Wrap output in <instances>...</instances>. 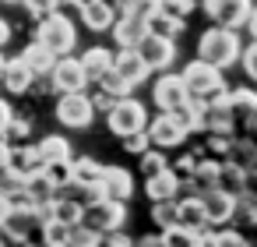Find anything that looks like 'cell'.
I'll return each instance as SVG.
<instances>
[{
	"instance_id": "cell-31",
	"label": "cell",
	"mask_w": 257,
	"mask_h": 247,
	"mask_svg": "<svg viewBox=\"0 0 257 247\" xmlns=\"http://www.w3.org/2000/svg\"><path fill=\"white\" fill-rule=\"evenodd\" d=\"M99 177H102V162H95L92 155H85V159H71V180L99 184Z\"/></svg>"
},
{
	"instance_id": "cell-13",
	"label": "cell",
	"mask_w": 257,
	"mask_h": 247,
	"mask_svg": "<svg viewBox=\"0 0 257 247\" xmlns=\"http://www.w3.org/2000/svg\"><path fill=\"white\" fill-rule=\"evenodd\" d=\"M32 229H39V212L32 205H11L4 226H0V233L11 236V240H29Z\"/></svg>"
},
{
	"instance_id": "cell-60",
	"label": "cell",
	"mask_w": 257,
	"mask_h": 247,
	"mask_svg": "<svg viewBox=\"0 0 257 247\" xmlns=\"http://www.w3.org/2000/svg\"><path fill=\"white\" fill-rule=\"evenodd\" d=\"M60 4H67V0H60Z\"/></svg>"
},
{
	"instance_id": "cell-44",
	"label": "cell",
	"mask_w": 257,
	"mask_h": 247,
	"mask_svg": "<svg viewBox=\"0 0 257 247\" xmlns=\"http://www.w3.org/2000/svg\"><path fill=\"white\" fill-rule=\"evenodd\" d=\"M239 64H243L246 78H250V81H257V39H253L250 46H243V53H239Z\"/></svg>"
},
{
	"instance_id": "cell-47",
	"label": "cell",
	"mask_w": 257,
	"mask_h": 247,
	"mask_svg": "<svg viewBox=\"0 0 257 247\" xmlns=\"http://www.w3.org/2000/svg\"><path fill=\"white\" fill-rule=\"evenodd\" d=\"M8 138H15V141H25L29 134H32V127H29V120H18V117H11V124H8V131H4Z\"/></svg>"
},
{
	"instance_id": "cell-22",
	"label": "cell",
	"mask_w": 257,
	"mask_h": 247,
	"mask_svg": "<svg viewBox=\"0 0 257 247\" xmlns=\"http://www.w3.org/2000/svg\"><path fill=\"white\" fill-rule=\"evenodd\" d=\"M222 159H229V162L250 170V166H257V141H253L250 134H232V141H229V148H225Z\"/></svg>"
},
{
	"instance_id": "cell-26",
	"label": "cell",
	"mask_w": 257,
	"mask_h": 247,
	"mask_svg": "<svg viewBox=\"0 0 257 247\" xmlns=\"http://www.w3.org/2000/svg\"><path fill=\"white\" fill-rule=\"evenodd\" d=\"M25 191H29V201H32L36 208H43V205H50V201L57 198V187H53V180H50L43 170H36L32 177H25Z\"/></svg>"
},
{
	"instance_id": "cell-8",
	"label": "cell",
	"mask_w": 257,
	"mask_h": 247,
	"mask_svg": "<svg viewBox=\"0 0 257 247\" xmlns=\"http://www.w3.org/2000/svg\"><path fill=\"white\" fill-rule=\"evenodd\" d=\"M50 81H53L57 92H81V89H88V74H85L81 60L71 57V53H60V57L53 60V67H50Z\"/></svg>"
},
{
	"instance_id": "cell-32",
	"label": "cell",
	"mask_w": 257,
	"mask_h": 247,
	"mask_svg": "<svg viewBox=\"0 0 257 247\" xmlns=\"http://www.w3.org/2000/svg\"><path fill=\"white\" fill-rule=\"evenodd\" d=\"M39 233H43V240H46L50 247H67V233H71V226H64L60 219L46 215V219L39 222Z\"/></svg>"
},
{
	"instance_id": "cell-28",
	"label": "cell",
	"mask_w": 257,
	"mask_h": 247,
	"mask_svg": "<svg viewBox=\"0 0 257 247\" xmlns=\"http://www.w3.org/2000/svg\"><path fill=\"white\" fill-rule=\"evenodd\" d=\"M36 155H39V162L67 159V155H71V141H67L64 134H50V138H43V141L36 145Z\"/></svg>"
},
{
	"instance_id": "cell-14",
	"label": "cell",
	"mask_w": 257,
	"mask_h": 247,
	"mask_svg": "<svg viewBox=\"0 0 257 247\" xmlns=\"http://www.w3.org/2000/svg\"><path fill=\"white\" fill-rule=\"evenodd\" d=\"M113 71H116L131 89H138L141 81H148V64L141 60L138 46H120V53H113Z\"/></svg>"
},
{
	"instance_id": "cell-4",
	"label": "cell",
	"mask_w": 257,
	"mask_h": 247,
	"mask_svg": "<svg viewBox=\"0 0 257 247\" xmlns=\"http://www.w3.org/2000/svg\"><path fill=\"white\" fill-rule=\"evenodd\" d=\"M81 222L92 226V229H99V233L123 229V222H127V201L102 194V198H95V201H88V205L81 208Z\"/></svg>"
},
{
	"instance_id": "cell-49",
	"label": "cell",
	"mask_w": 257,
	"mask_h": 247,
	"mask_svg": "<svg viewBox=\"0 0 257 247\" xmlns=\"http://www.w3.org/2000/svg\"><path fill=\"white\" fill-rule=\"evenodd\" d=\"M102 243H109V247H127V243H134V236H127V233L113 229V233H102Z\"/></svg>"
},
{
	"instance_id": "cell-40",
	"label": "cell",
	"mask_w": 257,
	"mask_h": 247,
	"mask_svg": "<svg viewBox=\"0 0 257 247\" xmlns=\"http://www.w3.org/2000/svg\"><path fill=\"white\" fill-rule=\"evenodd\" d=\"M43 173L53 180V187H64L71 180V155L67 159H53V162H43Z\"/></svg>"
},
{
	"instance_id": "cell-46",
	"label": "cell",
	"mask_w": 257,
	"mask_h": 247,
	"mask_svg": "<svg viewBox=\"0 0 257 247\" xmlns=\"http://www.w3.org/2000/svg\"><path fill=\"white\" fill-rule=\"evenodd\" d=\"M22 4H25L36 18H43V15H50V11H57V8H60V0H22Z\"/></svg>"
},
{
	"instance_id": "cell-19",
	"label": "cell",
	"mask_w": 257,
	"mask_h": 247,
	"mask_svg": "<svg viewBox=\"0 0 257 247\" xmlns=\"http://www.w3.org/2000/svg\"><path fill=\"white\" fill-rule=\"evenodd\" d=\"M4 170H11V173H18V177H32L36 170H43V162H39V155H36V145H8V166Z\"/></svg>"
},
{
	"instance_id": "cell-37",
	"label": "cell",
	"mask_w": 257,
	"mask_h": 247,
	"mask_svg": "<svg viewBox=\"0 0 257 247\" xmlns=\"http://www.w3.org/2000/svg\"><path fill=\"white\" fill-rule=\"evenodd\" d=\"M116 15H138V18H152L159 11V0H116Z\"/></svg>"
},
{
	"instance_id": "cell-2",
	"label": "cell",
	"mask_w": 257,
	"mask_h": 247,
	"mask_svg": "<svg viewBox=\"0 0 257 247\" xmlns=\"http://www.w3.org/2000/svg\"><path fill=\"white\" fill-rule=\"evenodd\" d=\"M36 43H43L46 50H53V53L60 57V53H71V50H74L78 32H74V25L67 22V15L50 11V15H43L39 25H36Z\"/></svg>"
},
{
	"instance_id": "cell-10",
	"label": "cell",
	"mask_w": 257,
	"mask_h": 247,
	"mask_svg": "<svg viewBox=\"0 0 257 247\" xmlns=\"http://www.w3.org/2000/svg\"><path fill=\"white\" fill-rule=\"evenodd\" d=\"M201 205H204L208 226H229L232 215H236V208H239V198H232L222 187H204L201 191Z\"/></svg>"
},
{
	"instance_id": "cell-55",
	"label": "cell",
	"mask_w": 257,
	"mask_h": 247,
	"mask_svg": "<svg viewBox=\"0 0 257 247\" xmlns=\"http://www.w3.org/2000/svg\"><path fill=\"white\" fill-rule=\"evenodd\" d=\"M67 4H74V8H85V4H92V0H67Z\"/></svg>"
},
{
	"instance_id": "cell-54",
	"label": "cell",
	"mask_w": 257,
	"mask_h": 247,
	"mask_svg": "<svg viewBox=\"0 0 257 247\" xmlns=\"http://www.w3.org/2000/svg\"><path fill=\"white\" fill-rule=\"evenodd\" d=\"M8 208H11V205H8V198L0 194V226H4V219H8Z\"/></svg>"
},
{
	"instance_id": "cell-12",
	"label": "cell",
	"mask_w": 257,
	"mask_h": 247,
	"mask_svg": "<svg viewBox=\"0 0 257 247\" xmlns=\"http://www.w3.org/2000/svg\"><path fill=\"white\" fill-rule=\"evenodd\" d=\"M250 4H253V0H204V15H208L215 25L243 29L246 15H250Z\"/></svg>"
},
{
	"instance_id": "cell-57",
	"label": "cell",
	"mask_w": 257,
	"mask_h": 247,
	"mask_svg": "<svg viewBox=\"0 0 257 247\" xmlns=\"http://www.w3.org/2000/svg\"><path fill=\"white\" fill-rule=\"evenodd\" d=\"M4 4H22V0H4Z\"/></svg>"
},
{
	"instance_id": "cell-45",
	"label": "cell",
	"mask_w": 257,
	"mask_h": 247,
	"mask_svg": "<svg viewBox=\"0 0 257 247\" xmlns=\"http://www.w3.org/2000/svg\"><path fill=\"white\" fill-rule=\"evenodd\" d=\"M229 243H232V247H243L246 236L236 233V229H218V233H215V247H229Z\"/></svg>"
},
{
	"instance_id": "cell-23",
	"label": "cell",
	"mask_w": 257,
	"mask_h": 247,
	"mask_svg": "<svg viewBox=\"0 0 257 247\" xmlns=\"http://www.w3.org/2000/svg\"><path fill=\"white\" fill-rule=\"evenodd\" d=\"M176 187H180V177H176L169 166L159 170V173H152V177H145V191H148L152 201H159V198H176Z\"/></svg>"
},
{
	"instance_id": "cell-18",
	"label": "cell",
	"mask_w": 257,
	"mask_h": 247,
	"mask_svg": "<svg viewBox=\"0 0 257 247\" xmlns=\"http://www.w3.org/2000/svg\"><path fill=\"white\" fill-rule=\"evenodd\" d=\"M99 187H102L106 198H120V201H127V198L134 194V177H131V170H123V166H102Z\"/></svg>"
},
{
	"instance_id": "cell-17",
	"label": "cell",
	"mask_w": 257,
	"mask_h": 247,
	"mask_svg": "<svg viewBox=\"0 0 257 247\" xmlns=\"http://www.w3.org/2000/svg\"><path fill=\"white\" fill-rule=\"evenodd\" d=\"M116 46H138L148 32V18H138V15H116L113 25H109Z\"/></svg>"
},
{
	"instance_id": "cell-6",
	"label": "cell",
	"mask_w": 257,
	"mask_h": 247,
	"mask_svg": "<svg viewBox=\"0 0 257 247\" xmlns=\"http://www.w3.org/2000/svg\"><path fill=\"white\" fill-rule=\"evenodd\" d=\"M57 120H60L64 127H71V131L92 127L95 106H92V99L85 96V89H81V92H60V99H57Z\"/></svg>"
},
{
	"instance_id": "cell-52",
	"label": "cell",
	"mask_w": 257,
	"mask_h": 247,
	"mask_svg": "<svg viewBox=\"0 0 257 247\" xmlns=\"http://www.w3.org/2000/svg\"><path fill=\"white\" fill-rule=\"evenodd\" d=\"M8 43H11V25H8L4 18H0V50H4Z\"/></svg>"
},
{
	"instance_id": "cell-41",
	"label": "cell",
	"mask_w": 257,
	"mask_h": 247,
	"mask_svg": "<svg viewBox=\"0 0 257 247\" xmlns=\"http://www.w3.org/2000/svg\"><path fill=\"white\" fill-rule=\"evenodd\" d=\"M148 145H152V141H148V131H145V127H141V131H131V134H123V148H127L131 155H141Z\"/></svg>"
},
{
	"instance_id": "cell-27",
	"label": "cell",
	"mask_w": 257,
	"mask_h": 247,
	"mask_svg": "<svg viewBox=\"0 0 257 247\" xmlns=\"http://www.w3.org/2000/svg\"><path fill=\"white\" fill-rule=\"evenodd\" d=\"M78 60H81V67H85L88 81H95L102 71H109V67H113V50H106V46H92V50H85Z\"/></svg>"
},
{
	"instance_id": "cell-59",
	"label": "cell",
	"mask_w": 257,
	"mask_h": 247,
	"mask_svg": "<svg viewBox=\"0 0 257 247\" xmlns=\"http://www.w3.org/2000/svg\"><path fill=\"white\" fill-rule=\"evenodd\" d=\"M0 243H4V233H0Z\"/></svg>"
},
{
	"instance_id": "cell-58",
	"label": "cell",
	"mask_w": 257,
	"mask_h": 247,
	"mask_svg": "<svg viewBox=\"0 0 257 247\" xmlns=\"http://www.w3.org/2000/svg\"><path fill=\"white\" fill-rule=\"evenodd\" d=\"M250 222H253V226H257V215H253V219H250Z\"/></svg>"
},
{
	"instance_id": "cell-35",
	"label": "cell",
	"mask_w": 257,
	"mask_h": 247,
	"mask_svg": "<svg viewBox=\"0 0 257 247\" xmlns=\"http://www.w3.org/2000/svg\"><path fill=\"white\" fill-rule=\"evenodd\" d=\"M67 243L71 247H99L102 243V233L92 229V226H85V222H74L71 233H67Z\"/></svg>"
},
{
	"instance_id": "cell-34",
	"label": "cell",
	"mask_w": 257,
	"mask_h": 247,
	"mask_svg": "<svg viewBox=\"0 0 257 247\" xmlns=\"http://www.w3.org/2000/svg\"><path fill=\"white\" fill-rule=\"evenodd\" d=\"M95 85H99V92H106L109 99H120V96H127V92H131V85H127L113 67H109V71H102V74L95 78Z\"/></svg>"
},
{
	"instance_id": "cell-5",
	"label": "cell",
	"mask_w": 257,
	"mask_h": 247,
	"mask_svg": "<svg viewBox=\"0 0 257 247\" xmlns=\"http://www.w3.org/2000/svg\"><path fill=\"white\" fill-rule=\"evenodd\" d=\"M180 78H183V85H187V92H190V99H208V96H215V92H222L225 89V78H222V71L215 67V64H208V60H190L183 71H180Z\"/></svg>"
},
{
	"instance_id": "cell-51",
	"label": "cell",
	"mask_w": 257,
	"mask_h": 247,
	"mask_svg": "<svg viewBox=\"0 0 257 247\" xmlns=\"http://www.w3.org/2000/svg\"><path fill=\"white\" fill-rule=\"evenodd\" d=\"M243 29H250V36L257 39V4H250V15H246V22H243Z\"/></svg>"
},
{
	"instance_id": "cell-25",
	"label": "cell",
	"mask_w": 257,
	"mask_h": 247,
	"mask_svg": "<svg viewBox=\"0 0 257 247\" xmlns=\"http://www.w3.org/2000/svg\"><path fill=\"white\" fill-rule=\"evenodd\" d=\"M243 177H246L243 166H236V162H229V159H218L215 187H222V191H229L232 198H239V194H243Z\"/></svg>"
},
{
	"instance_id": "cell-53",
	"label": "cell",
	"mask_w": 257,
	"mask_h": 247,
	"mask_svg": "<svg viewBox=\"0 0 257 247\" xmlns=\"http://www.w3.org/2000/svg\"><path fill=\"white\" fill-rule=\"evenodd\" d=\"M4 166H8V138L0 134V170H4Z\"/></svg>"
},
{
	"instance_id": "cell-30",
	"label": "cell",
	"mask_w": 257,
	"mask_h": 247,
	"mask_svg": "<svg viewBox=\"0 0 257 247\" xmlns=\"http://www.w3.org/2000/svg\"><path fill=\"white\" fill-rule=\"evenodd\" d=\"M50 215H53V219H60L64 226H74V222H81V205H78L74 198L57 194V198L50 201Z\"/></svg>"
},
{
	"instance_id": "cell-43",
	"label": "cell",
	"mask_w": 257,
	"mask_h": 247,
	"mask_svg": "<svg viewBox=\"0 0 257 247\" xmlns=\"http://www.w3.org/2000/svg\"><path fill=\"white\" fill-rule=\"evenodd\" d=\"M159 11H166L173 18H187L194 11V0H159Z\"/></svg>"
},
{
	"instance_id": "cell-33",
	"label": "cell",
	"mask_w": 257,
	"mask_h": 247,
	"mask_svg": "<svg viewBox=\"0 0 257 247\" xmlns=\"http://www.w3.org/2000/svg\"><path fill=\"white\" fill-rule=\"evenodd\" d=\"M148 29H152V32H159V36L176 39V36L183 32V18H173V15H166V11H155V15L148 18Z\"/></svg>"
},
{
	"instance_id": "cell-39",
	"label": "cell",
	"mask_w": 257,
	"mask_h": 247,
	"mask_svg": "<svg viewBox=\"0 0 257 247\" xmlns=\"http://www.w3.org/2000/svg\"><path fill=\"white\" fill-rule=\"evenodd\" d=\"M152 219L159 222V229L173 226V222H176V198H159V201L152 205Z\"/></svg>"
},
{
	"instance_id": "cell-11",
	"label": "cell",
	"mask_w": 257,
	"mask_h": 247,
	"mask_svg": "<svg viewBox=\"0 0 257 247\" xmlns=\"http://www.w3.org/2000/svg\"><path fill=\"white\" fill-rule=\"evenodd\" d=\"M152 99H155V106L159 110H180L187 99H190V92H187V85H183V78L180 74H173L169 67L155 78V85H152Z\"/></svg>"
},
{
	"instance_id": "cell-20",
	"label": "cell",
	"mask_w": 257,
	"mask_h": 247,
	"mask_svg": "<svg viewBox=\"0 0 257 247\" xmlns=\"http://www.w3.org/2000/svg\"><path fill=\"white\" fill-rule=\"evenodd\" d=\"M78 11H81V22H85L88 32H109V25L116 18V8L109 4V0H92V4H85Z\"/></svg>"
},
{
	"instance_id": "cell-7",
	"label": "cell",
	"mask_w": 257,
	"mask_h": 247,
	"mask_svg": "<svg viewBox=\"0 0 257 247\" xmlns=\"http://www.w3.org/2000/svg\"><path fill=\"white\" fill-rule=\"evenodd\" d=\"M145 131H148V141L155 148H180L187 141V134H190L173 110H159V117L152 124H145Z\"/></svg>"
},
{
	"instance_id": "cell-9",
	"label": "cell",
	"mask_w": 257,
	"mask_h": 247,
	"mask_svg": "<svg viewBox=\"0 0 257 247\" xmlns=\"http://www.w3.org/2000/svg\"><path fill=\"white\" fill-rule=\"evenodd\" d=\"M138 53L141 60L148 64V71H166L173 60H176V43L169 36H159V32H145V39L138 43Z\"/></svg>"
},
{
	"instance_id": "cell-3",
	"label": "cell",
	"mask_w": 257,
	"mask_h": 247,
	"mask_svg": "<svg viewBox=\"0 0 257 247\" xmlns=\"http://www.w3.org/2000/svg\"><path fill=\"white\" fill-rule=\"evenodd\" d=\"M106 124H109V131H113L116 138H123V134L141 131V127L148 124V110H145L141 99H134V96L127 92V96H120V99L109 103V110H106Z\"/></svg>"
},
{
	"instance_id": "cell-24",
	"label": "cell",
	"mask_w": 257,
	"mask_h": 247,
	"mask_svg": "<svg viewBox=\"0 0 257 247\" xmlns=\"http://www.w3.org/2000/svg\"><path fill=\"white\" fill-rule=\"evenodd\" d=\"M18 57L25 60V67H29L32 74H50V67H53V60H57V53H53V50H46V46H43V43H36V39H32Z\"/></svg>"
},
{
	"instance_id": "cell-16",
	"label": "cell",
	"mask_w": 257,
	"mask_h": 247,
	"mask_svg": "<svg viewBox=\"0 0 257 247\" xmlns=\"http://www.w3.org/2000/svg\"><path fill=\"white\" fill-rule=\"evenodd\" d=\"M32 78H36V74L25 67L22 57H11V60L0 64V85H4L11 96H25V92L32 89Z\"/></svg>"
},
{
	"instance_id": "cell-36",
	"label": "cell",
	"mask_w": 257,
	"mask_h": 247,
	"mask_svg": "<svg viewBox=\"0 0 257 247\" xmlns=\"http://www.w3.org/2000/svg\"><path fill=\"white\" fill-rule=\"evenodd\" d=\"M162 243L166 247H194L197 243V233L187 229V226H180V222H173V226L162 229Z\"/></svg>"
},
{
	"instance_id": "cell-15",
	"label": "cell",
	"mask_w": 257,
	"mask_h": 247,
	"mask_svg": "<svg viewBox=\"0 0 257 247\" xmlns=\"http://www.w3.org/2000/svg\"><path fill=\"white\" fill-rule=\"evenodd\" d=\"M229 110H232V131H250L253 120H257V92L232 89L229 92Z\"/></svg>"
},
{
	"instance_id": "cell-48",
	"label": "cell",
	"mask_w": 257,
	"mask_h": 247,
	"mask_svg": "<svg viewBox=\"0 0 257 247\" xmlns=\"http://www.w3.org/2000/svg\"><path fill=\"white\" fill-rule=\"evenodd\" d=\"M194 162H197V152H190V155H183V159H176V166H169L180 180H190V173H194Z\"/></svg>"
},
{
	"instance_id": "cell-1",
	"label": "cell",
	"mask_w": 257,
	"mask_h": 247,
	"mask_svg": "<svg viewBox=\"0 0 257 247\" xmlns=\"http://www.w3.org/2000/svg\"><path fill=\"white\" fill-rule=\"evenodd\" d=\"M243 53V43H239V32L236 29H225V25H211L208 32H201L197 39V57L215 64L218 71L232 67Z\"/></svg>"
},
{
	"instance_id": "cell-42",
	"label": "cell",
	"mask_w": 257,
	"mask_h": 247,
	"mask_svg": "<svg viewBox=\"0 0 257 247\" xmlns=\"http://www.w3.org/2000/svg\"><path fill=\"white\" fill-rule=\"evenodd\" d=\"M208 134V152L211 155H225L229 141H232V131H204Z\"/></svg>"
},
{
	"instance_id": "cell-38",
	"label": "cell",
	"mask_w": 257,
	"mask_h": 247,
	"mask_svg": "<svg viewBox=\"0 0 257 247\" xmlns=\"http://www.w3.org/2000/svg\"><path fill=\"white\" fill-rule=\"evenodd\" d=\"M138 159H141V173H145V177H152V173H159V170H166V166H169V159H166V155H162V148H155V145H148Z\"/></svg>"
},
{
	"instance_id": "cell-29",
	"label": "cell",
	"mask_w": 257,
	"mask_h": 247,
	"mask_svg": "<svg viewBox=\"0 0 257 247\" xmlns=\"http://www.w3.org/2000/svg\"><path fill=\"white\" fill-rule=\"evenodd\" d=\"M215 173H218V159H215V155H197L194 173H190V184H194L197 191L215 187Z\"/></svg>"
},
{
	"instance_id": "cell-56",
	"label": "cell",
	"mask_w": 257,
	"mask_h": 247,
	"mask_svg": "<svg viewBox=\"0 0 257 247\" xmlns=\"http://www.w3.org/2000/svg\"><path fill=\"white\" fill-rule=\"evenodd\" d=\"M246 134H250V138H253V141H257V120H253V127H250V131H246Z\"/></svg>"
},
{
	"instance_id": "cell-50",
	"label": "cell",
	"mask_w": 257,
	"mask_h": 247,
	"mask_svg": "<svg viewBox=\"0 0 257 247\" xmlns=\"http://www.w3.org/2000/svg\"><path fill=\"white\" fill-rule=\"evenodd\" d=\"M11 117H15V110L8 106V99H0V134L8 131V124H11Z\"/></svg>"
},
{
	"instance_id": "cell-21",
	"label": "cell",
	"mask_w": 257,
	"mask_h": 247,
	"mask_svg": "<svg viewBox=\"0 0 257 247\" xmlns=\"http://www.w3.org/2000/svg\"><path fill=\"white\" fill-rule=\"evenodd\" d=\"M176 222L187 226V229H204L208 219H204V205H201V194H183L176 198Z\"/></svg>"
}]
</instances>
